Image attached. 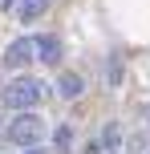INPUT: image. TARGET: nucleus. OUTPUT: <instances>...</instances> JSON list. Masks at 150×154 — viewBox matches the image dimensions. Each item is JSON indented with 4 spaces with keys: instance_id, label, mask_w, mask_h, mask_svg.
Segmentation results:
<instances>
[{
    "instance_id": "39448f33",
    "label": "nucleus",
    "mask_w": 150,
    "mask_h": 154,
    "mask_svg": "<svg viewBox=\"0 0 150 154\" xmlns=\"http://www.w3.org/2000/svg\"><path fill=\"white\" fill-rule=\"evenodd\" d=\"M49 4H53V0H20V8H16V12H20L24 24H32V20H41V16H45Z\"/></svg>"
},
{
    "instance_id": "f257e3e1",
    "label": "nucleus",
    "mask_w": 150,
    "mask_h": 154,
    "mask_svg": "<svg viewBox=\"0 0 150 154\" xmlns=\"http://www.w3.org/2000/svg\"><path fill=\"white\" fill-rule=\"evenodd\" d=\"M0 97H4V106L8 109H32V106H41V97H45V85L37 81V77H12V81L0 89Z\"/></svg>"
},
{
    "instance_id": "0eeeda50",
    "label": "nucleus",
    "mask_w": 150,
    "mask_h": 154,
    "mask_svg": "<svg viewBox=\"0 0 150 154\" xmlns=\"http://www.w3.org/2000/svg\"><path fill=\"white\" fill-rule=\"evenodd\" d=\"M102 142H106V150H114V146H118V126H106Z\"/></svg>"
},
{
    "instance_id": "20e7f679",
    "label": "nucleus",
    "mask_w": 150,
    "mask_h": 154,
    "mask_svg": "<svg viewBox=\"0 0 150 154\" xmlns=\"http://www.w3.org/2000/svg\"><path fill=\"white\" fill-rule=\"evenodd\" d=\"M37 61L57 65V61H61V41H57V37H49V32H45V37H37Z\"/></svg>"
},
{
    "instance_id": "423d86ee",
    "label": "nucleus",
    "mask_w": 150,
    "mask_h": 154,
    "mask_svg": "<svg viewBox=\"0 0 150 154\" xmlns=\"http://www.w3.org/2000/svg\"><path fill=\"white\" fill-rule=\"evenodd\" d=\"M81 89H85V81H81L77 73H61V97H65V101L81 97Z\"/></svg>"
},
{
    "instance_id": "6e6552de",
    "label": "nucleus",
    "mask_w": 150,
    "mask_h": 154,
    "mask_svg": "<svg viewBox=\"0 0 150 154\" xmlns=\"http://www.w3.org/2000/svg\"><path fill=\"white\" fill-rule=\"evenodd\" d=\"M29 154H45V150H41V146H29Z\"/></svg>"
},
{
    "instance_id": "f03ea898",
    "label": "nucleus",
    "mask_w": 150,
    "mask_h": 154,
    "mask_svg": "<svg viewBox=\"0 0 150 154\" xmlns=\"http://www.w3.org/2000/svg\"><path fill=\"white\" fill-rule=\"evenodd\" d=\"M4 138L12 142V146H41V142H45V122H41L32 109H20V114L4 126Z\"/></svg>"
},
{
    "instance_id": "7ed1b4c3",
    "label": "nucleus",
    "mask_w": 150,
    "mask_h": 154,
    "mask_svg": "<svg viewBox=\"0 0 150 154\" xmlns=\"http://www.w3.org/2000/svg\"><path fill=\"white\" fill-rule=\"evenodd\" d=\"M29 61H37V41L32 37H20L4 49V65H12V69H24Z\"/></svg>"
}]
</instances>
